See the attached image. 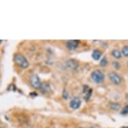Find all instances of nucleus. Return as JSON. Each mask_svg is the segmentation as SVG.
I'll use <instances>...</instances> for the list:
<instances>
[{
	"label": "nucleus",
	"instance_id": "obj_1",
	"mask_svg": "<svg viewBox=\"0 0 128 128\" xmlns=\"http://www.w3.org/2000/svg\"><path fill=\"white\" fill-rule=\"evenodd\" d=\"M14 60L17 65H18L20 67L22 68H26L29 66V62L26 58L21 54H15Z\"/></svg>",
	"mask_w": 128,
	"mask_h": 128
},
{
	"label": "nucleus",
	"instance_id": "obj_2",
	"mask_svg": "<svg viewBox=\"0 0 128 128\" xmlns=\"http://www.w3.org/2000/svg\"><path fill=\"white\" fill-rule=\"evenodd\" d=\"M91 78L93 81L97 83H101L105 80V75L100 70H95L91 73Z\"/></svg>",
	"mask_w": 128,
	"mask_h": 128
},
{
	"label": "nucleus",
	"instance_id": "obj_3",
	"mask_svg": "<svg viewBox=\"0 0 128 128\" xmlns=\"http://www.w3.org/2000/svg\"><path fill=\"white\" fill-rule=\"evenodd\" d=\"M30 84H31V85L33 86L34 88H36V89H37V88H41V86H42V82H41L40 77L38 76V74H33V75L30 77Z\"/></svg>",
	"mask_w": 128,
	"mask_h": 128
},
{
	"label": "nucleus",
	"instance_id": "obj_4",
	"mask_svg": "<svg viewBox=\"0 0 128 128\" xmlns=\"http://www.w3.org/2000/svg\"><path fill=\"white\" fill-rule=\"evenodd\" d=\"M109 78L111 82L115 84H120L122 82V78L115 72H111L109 74Z\"/></svg>",
	"mask_w": 128,
	"mask_h": 128
},
{
	"label": "nucleus",
	"instance_id": "obj_5",
	"mask_svg": "<svg viewBox=\"0 0 128 128\" xmlns=\"http://www.w3.org/2000/svg\"><path fill=\"white\" fill-rule=\"evenodd\" d=\"M66 46L69 50H75L79 44V40H72L67 41L66 42Z\"/></svg>",
	"mask_w": 128,
	"mask_h": 128
},
{
	"label": "nucleus",
	"instance_id": "obj_6",
	"mask_svg": "<svg viewBox=\"0 0 128 128\" xmlns=\"http://www.w3.org/2000/svg\"><path fill=\"white\" fill-rule=\"evenodd\" d=\"M81 105V100L78 97H74L70 102V107L72 109H78Z\"/></svg>",
	"mask_w": 128,
	"mask_h": 128
},
{
	"label": "nucleus",
	"instance_id": "obj_7",
	"mask_svg": "<svg viewBox=\"0 0 128 128\" xmlns=\"http://www.w3.org/2000/svg\"><path fill=\"white\" fill-rule=\"evenodd\" d=\"M65 64L66 66V67L70 68V69H76L78 67V63L76 60L74 59H70L68 60L65 62Z\"/></svg>",
	"mask_w": 128,
	"mask_h": 128
},
{
	"label": "nucleus",
	"instance_id": "obj_8",
	"mask_svg": "<svg viewBox=\"0 0 128 128\" xmlns=\"http://www.w3.org/2000/svg\"><path fill=\"white\" fill-rule=\"evenodd\" d=\"M101 55H102V52H101V51L99 50L96 49V50H94L92 52V58L94 59V60H98L101 58Z\"/></svg>",
	"mask_w": 128,
	"mask_h": 128
},
{
	"label": "nucleus",
	"instance_id": "obj_9",
	"mask_svg": "<svg viewBox=\"0 0 128 128\" xmlns=\"http://www.w3.org/2000/svg\"><path fill=\"white\" fill-rule=\"evenodd\" d=\"M111 54H112V56L116 59H120L121 58V57H122V54H121V52H120L118 50H116V49L112 50V52H111Z\"/></svg>",
	"mask_w": 128,
	"mask_h": 128
},
{
	"label": "nucleus",
	"instance_id": "obj_10",
	"mask_svg": "<svg viewBox=\"0 0 128 128\" xmlns=\"http://www.w3.org/2000/svg\"><path fill=\"white\" fill-rule=\"evenodd\" d=\"M110 108H111L112 110H115V111H118L120 110V109L121 108V105L120 103H111L110 104Z\"/></svg>",
	"mask_w": 128,
	"mask_h": 128
},
{
	"label": "nucleus",
	"instance_id": "obj_11",
	"mask_svg": "<svg viewBox=\"0 0 128 128\" xmlns=\"http://www.w3.org/2000/svg\"><path fill=\"white\" fill-rule=\"evenodd\" d=\"M108 64V60L106 57H103V58L101 59V60L100 61V66L102 67H105Z\"/></svg>",
	"mask_w": 128,
	"mask_h": 128
},
{
	"label": "nucleus",
	"instance_id": "obj_12",
	"mask_svg": "<svg viewBox=\"0 0 128 128\" xmlns=\"http://www.w3.org/2000/svg\"><path fill=\"white\" fill-rule=\"evenodd\" d=\"M122 52L124 56L128 57V46H125L123 47Z\"/></svg>",
	"mask_w": 128,
	"mask_h": 128
},
{
	"label": "nucleus",
	"instance_id": "obj_13",
	"mask_svg": "<svg viewBox=\"0 0 128 128\" xmlns=\"http://www.w3.org/2000/svg\"><path fill=\"white\" fill-rule=\"evenodd\" d=\"M112 64H113V66L117 70H120V68H121V65H120V63L118 62H116V61H114L113 63H112Z\"/></svg>",
	"mask_w": 128,
	"mask_h": 128
},
{
	"label": "nucleus",
	"instance_id": "obj_14",
	"mask_svg": "<svg viewBox=\"0 0 128 128\" xmlns=\"http://www.w3.org/2000/svg\"><path fill=\"white\" fill-rule=\"evenodd\" d=\"M122 114L123 115H126V114H128V105H126L124 107V108L122 110Z\"/></svg>",
	"mask_w": 128,
	"mask_h": 128
},
{
	"label": "nucleus",
	"instance_id": "obj_15",
	"mask_svg": "<svg viewBox=\"0 0 128 128\" xmlns=\"http://www.w3.org/2000/svg\"><path fill=\"white\" fill-rule=\"evenodd\" d=\"M62 95H63V97H64L65 99H67L68 97V92L66 90H63Z\"/></svg>",
	"mask_w": 128,
	"mask_h": 128
},
{
	"label": "nucleus",
	"instance_id": "obj_16",
	"mask_svg": "<svg viewBox=\"0 0 128 128\" xmlns=\"http://www.w3.org/2000/svg\"><path fill=\"white\" fill-rule=\"evenodd\" d=\"M91 93H92V89H89L88 92L86 93V100H88V99L90 98V96H91Z\"/></svg>",
	"mask_w": 128,
	"mask_h": 128
},
{
	"label": "nucleus",
	"instance_id": "obj_17",
	"mask_svg": "<svg viewBox=\"0 0 128 128\" xmlns=\"http://www.w3.org/2000/svg\"><path fill=\"white\" fill-rule=\"evenodd\" d=\"M127 99H128V95H127Z\"/></svg>",
	"mask_w": 128,
	"mask_h": 128
}]
</instances>
